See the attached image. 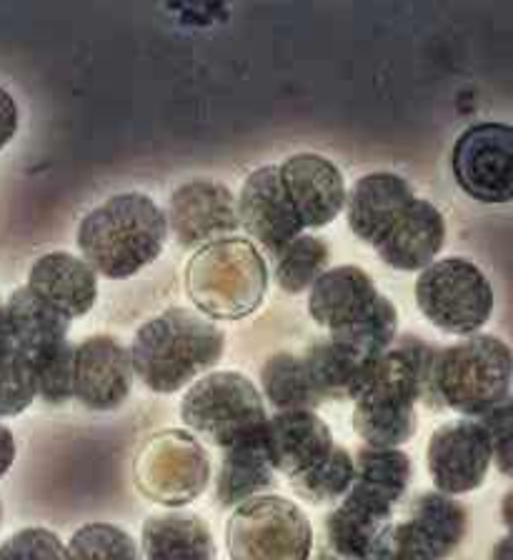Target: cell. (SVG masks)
Returning <instances> with one entry per match:
<instances>
[{"mask_svg": "<svg viewBox=\"0 0 513 560\" xmlns=\"http://www.w3.org/2000/svg\"><path fill=\"white\" fill-rule=\"evenodd\" d=\"M276 470L268 460L264 433L223 451L215 495L223 508H236L273 486Z\"/></svg>", "mask_w": 513, "mask_h": 560, "instance_id": "cb8c5ba5", "label": "cell"}, {"mask_svg": "<svg viewBox=\"0 0 513 560\" xmlns=\"http://www.w3.org/2000/svg\"><path fill=\"white\" fill-rule=\"evenodd\" d=\"M491 560H511V538L503 536L491 550Z\"/></svg>", "mask_w": 513, "mask_h": 560, "instance_id": "ab89813d", "label": "cell"}, {"mask_svg": "<svg viewBox=\"0 0 513 560\" xmlns=\"http://www.w3.org/2000/svg\"><path fill=\"white\" fill-rule=\"evenodd\" d=\"M168 228L184 248L229 238L238 228L233 192L215 180H190L171 196Z\"/></svg>", "mask_w": 513, "mask_h": 560, "instance_id": "5bb4252c", "label": "cell"}, {"mask_svg": "<svg viewBox=\"0 0 513 560\" xmlns=\"http://www.w3.org/2000/svg\"><path fill=\"white\" fill-rule=\"evenodd\" d=\"M225 548L231 560H311L308 515L289 498L256 495L233 508Z\"/></svg>", "mask_w": 513, "mask_h": 560, "instance_id": "ba28073f", "label": "cell"}, {"mask_svg": "<svg viewBox=\"0 0 513 560\" xmlns=\"http://www.w3.org/2000/svg\"><path fill=\"white\" fill-rule=\"evenodd\" d=\"M491 443L493 463L503 476H511V400L491 413L476 418Z\"/></svg>", "mask_w": 513, "mask_h": 560, "instance_id": "8d00e7d4", "label": "cell"}, {"mask_svg": "<svg viewBox=\"0 0 513 560\" xmlns=\"http://www.w3.org/2000/svg\"><path fill=\"white\" fill-rule=\"evenodd\" d=\"M0 560H66V546L54 530L23 528L0 542Z\"/></svg>", "mask_w": 513, "mask_h": 560, "instance_id": "d590c367", "label": "cell"}, {"mask_svg": "<svg viewBox=\"0 0 513 560\" xmlns=\"http://www.w3.org/2000/svg\"><path fill=\"white\" fill-rule=\"evenodd\" d=\"M408 523L429 546L433 560H446L464 542L468 513L456 498L431 490V493H421L408 508Z\"/></svg>", "mask_w": 513, "mask_h": 560, "instance_id": "484cf974", "label": "cell"}, {"mask_svg": "<svg viewBox=\"0 0 513 560\" xmlns=\"http://www.w3.org/2000/svg\"><path fill=\"white\" fill-rule=\"evenodd\" d=\"M266 285V260L254 243L233 235L201 245L186 268V293L206 318H246L264 301Z\"/></svg>", "mask_w": 513, "mask_h": 560, "instance_id": "277c9868", "label": "cell"}, {"mask_svg": "<svg viewBox=\"0 0 513 560\" xmlns=\"http://www.w3.org/2000/svg\"><path fill=\"white\" fill-rule=\"evenodd\" d=\"M493 463L491 443L478 420L464 418L433 431L425 445V466L443 495H464L483 486Z\"/></svg>", "mask_w": 513, "mask_h": 560, "instance_id": "7c38bea8", "label": "cell"}, {"mask_svg": "<svg viewBox=\"0 0 513 560\" xmlns=\"http://www.w3.org/2000/svg\"><path fill=\"white\" fill-rule=\"evenodd\" d=\"M353 483V455L343 448V445L336 443V448L330 451L328 458L320 463V466L308 472L306 478L295 480L293 490L299 493L303 501L324 505V503H336L349 493Z\"/></svg>", "mask_w": 513, "mask_h": 560, "instance_id": "4dcf8cb0", "label": "cell"}, {"mask_svg": "<svg viewBox=\"0 0 513 560\" xmlns=\"http://www.w3.org/2000/svg\"><path fill=\"white\" fill-rule=\"evenodd\" d=\"M511 350L501 338L468 336L439 350L436 396L471 420L511 400Z\"/></svg>", "mask_w": 513, "mask_h": 560, "instance_id": "5b68a950", "label": "cell"}, {"mask_svg": "<svg viewBox=\"0 0 513 560\" xmlns=\"http://www.w3.org/2000/svg\"><path fill=\"white\" fill-rule=\"evenodd\" d=\"M238 225H243L268 256L276 258L293 238H299L303 228L285 198V190L278 178V165L254 171L243 183L241 198L236 200Z\"/></svg>", "mask_w": 513, "mask_h": 560, "instance_id": "9a60e30c", "label": "cell"}, {"mask_svg": "<svg viewBox=\"0 0 513 560\" xmlns=\"http://www.w3.org/2000/svg\"><path fill=\"white\" fill-rule=\"evenodd\" d=\"M73 350L75 346L71 340H63V343L31 358L38 396L50 406H63L66 400L73 398Z\"/></svg>", "mask_w": 513, "mask_h": 560, "instance_id": "d6a6232c", "label": "cell"}, {"mask_svg": "<svg viewBox=\"0 0 513 560\" xmlns=\"http://www.w3.org/2000/svg\"><path fill=\"white\" fill-rule=\"evenodd\" d=\"M225 332L198 311L168 308L138 328L128 348L130 371L148 390L178 393L221 361Z\"/></svg>", "mask_w": 513, "mask_h": 560, "instance_id": "6da1fadb", "label": "cell"}, {"mask_svg": "<svg viewBox=\"0 0 513 560\" xmlns=\"http://www.w3.org/2000/svg\"><path fill=\"white\" fill-rule=\"evenodd\" d=\"M509 505H511V493H506V498H503V521H506V525H511V515H509Z\"/></svg>", "mask_w": 513, "mask_h": 560, "instance_id": "b9f144b4", "label": "cell"}, {"mask_svg": "<svg viewBox=\"0 0 513 560\" xmlns=\"http://www.w3.org/2000/svg\"><path fill=\"white\" fill-rule=\"evenodd\" d=\"M301 358L320 400H353L378 363V358L336 338L316 340Z\"/></svg>", "mask_w": 513, "mask_h": 560, "instance_id": "7402d4cb", "label": "cell"}, {"mask_svg": "<svg viewBox=\"0 0 513 560\" xmlns=\"http://www.w3.org/2000/svg\"><path fill=\"white\" fill-rule=\"evenodd\" d=\"M416 200L411 183L396 173H369L346 192V218L355 238L378 248Z\"/></svg>", "mask_w": 513, "mask_h": 560, "instance_id": "ac0fdd59", "label": "cell"}, {"mask_svg": "<svg viewBox=\"0 0 513 560\" xmlns=\"http://www.w3.org/2000/svg\"><path fill=\"white\" fill-rule=\"evenodd\" d=\"M180 418L190 431L225 451L264 433L268 413L258 388L246 375L215 371L190 385L180 402Z\"/></svg>", "mask_w": 513, "mask_h": 560, "instance_id": "8992f818", "label": "cell"}, {"mask_svg": "<svg viewBox=\"0 0 513 560\" xmlns=\"http://www.w3.org/2000/svg\"><path fill=\"white\" fill-rule=\"evenodd\" d=\"M273 260L276 283L285 293H306L328 270V245L318 235L301 233Z\"/></svg>", "mask_w": 513, "mask_h": 560, "instance_id": "f1b7e54d", "label": "cell"}, {"mask_svg": "<svg viewBox=\"0 0 513 560\" xmlns=\"http://www.w3.org/2000/svg\"><path fill=\"white\" fill-rule=\"evenodd\" d=\"M5 323L11 346L28 358L68 340V320L28 288H19L5 301Z\"/></svg>", "mask_w": 513, "mask_h": 560, "instance_id": "d4e9b609", "label": "cell"}, {"mask_svg": "<svg viewBox=\"0 0 513 560\" xmlns=\"http://www.w3.org/2000/svg\"><path fill=\"white\" fill-rule=\"evenodd\" d=\"M133 385L128 350L110 336H91L73 350V398L91 410L124 406Z\"/></svg>", "mask_w": 513, "mask_h": 560, "instance_id": "2e32d148", "label": "cell"}, {"mask_svg": "<svg viewBox=\"0 0 513 560\" xmlns=\"http://www.w3.org/2000/svg\"><path fill=\"white\" fill-rule=\"evenodd\" d=\"M513 133L503 122H476L458 136L451 155L460 190L478 203L501 206L513 196Z\"/></svg>", "mask_w": 513, "mask_h": 560, "instance_id": "8fae6325", "label": "cell"}, {"mask_svg": "<svg viewBox=\"0 0 513 560\" xmlns=\"http://www.w3.org/2000/svg\"><path fill=\"white\" fill-rule=\"evenodd\" d=\"M361 560H433L429 546L408 521L388 523Z\"/></svg>", "mask_w": 513, "mask_h": 560, "instance_id": "836d02e7", "label": "cell"}, {"mask_svg": "<svg viewBox=\"0 0 513 560\" xmlns=\"http://www.w3.org/2000/svg\"><path fill=\"white\" fill-rule=\"evenodd\" d=\"M168 221L143 192H120L78 225V248L95 276L126 280L161 256Z\"/></svg>", "mask_w": 513, "mask_h": 560, "instance_id": "7a4b0ae2", "label": "cell"}, {"mask_svg": "<svg viewBox=\"0 0 513 560\" xmlns=\"http://www.w3.org/2000/svg\"><path fill=\"white\" fill-rule=\"evenodd\" d=\"M211 460L196 435L163 431L148 438L136 460V486L148 501L180 508L203 495Z\"/></svg>", "mask_w": 513, "mask_h": 560, "instance_id": "30bf717a", "label": "cell"}, {"mask_svg": "<svg viewBox=\"0 0 513 560\" xmlns=\"http://www.w3.org/2000/svg\"><path fill=\"white\" fill-rule=\"evenodd\" d=\"M19 133V103L5 88H0V151Z\"/></svg>", "mask_w": 513, "mask_h": 560, "instance_id": "74e56055", "label": "cell"}, {"mask_svg": "<svg viewBox=\"0 0 513 560\" xmlns=\"http://www.w3.org/2000/svg\"><path fill=\"white\" fill-rule=\"evenodd\" d=\"M15 453H19V448H15V438L11 433V428L0 423V478L13 468Z\"/></svg>", "mask_w": 513, "mask_h": 560, "instance_id": "f35d334b", "label": "cell"}, {"mask_svg": "<svg viewBox=\"0 0 513 560\" xmlns=\"http://www.w3.org/2000/svg\"><path fill=\"white\" fill-rule=\"evenodd\" d=\"M419 385L401 350L390 348L373 365L353 398V431L369 448H401L419 428Z\"/></svg>", "mask_w": 513, "mask_h": 560, "instance_id": "52a82bcc", "label": "cell"}, {"mask_svg": "<svg viewBox=\"0 0 513 560\" xmlns=\"http://www.w3.org/2000/svg\"><path fill=\"white\" fill-rule=\"evenodd\" d=\"M38 398L36 373L28 355L8 346L0 350V418H15Z\"/></svg>", "mask_w": 513, "mask_h": 560, "instance_id": "1f68e13d", "label": "cell"}, {"mask_svg": "<svg viewBox=\"0 0 513 560\" xmlns=\"http://www.w3.org/2000/svg\"><path fill=\"white\" fill-rule=\"evenodd\" d=\"M11 346V338H8V323H5V303L0 301V350Z\"/></svg>", "mask_w": 513, "mask_h": 560, "instance_id": "60d3db41", "label": "cell"}, {"mask_svg": "<svg viewBox=\"0 0 513 560\" xmlns=\"http://www.w3.org/2000/svg\"><path fill=\"white\" fill-rule=\"evenodd\" d=\"M25 288L66 320L81 318L98 301V278L89 262L66 250L46 253L33 262Z\"/></svg>", "mask_w": 513, "mask_h": 560, "instance_id": "d6986e66", "label": "cell"}, {"mask_svg": "<svg viewBox=\"0 0 513 560\" xmlns=\"http://www.w3.org/2000/svg\"><path fill=\"white\" fill-rule=\"evenodd\" d=\"M264 445L276 472L295 480L306 478L336 448L330 428L316 410H289L266 420Z\"/></svg>", "mask_w": 513, "mask_h": 560, "instance_id": "e0dca14e", "label": "cell"}, {"mask_svg": "<svg viewBox=\"0 0 513 560\" xmlns=\"http://www.w3.org/2000/svg\"><path fill=\"white\" fill-rule=\"evenodd\" d=\"M308 315L328 330V338L343 340L373 358L394 348L398 311L363 268H328L308 291Z\"/></svg>", "mask_w": 513, "mask_h": 560, "instance_id": "3957f363", "label": "cell"}, {"mask_svg": "<svg viewBox=\"0 0 513 560\" xmlns=\"http://www.w3.org/2000/svg\"><path fill=\"white\" fill-rule=\"evenodd\" d=\"M278 178L301 228H326L341 215L346 180L328 158L295 153L278 165Z\"/></svg>", "mask_w": 513, "mask_h": 560, "instance_id": "4fadbf2b", "label": "cell"}, {"mask_svg": "<svg viewBox=\"0 0 513 560\" xmlns=\"http://www.w3.org/2000/svg\"><path fill=\"white\" fill-rule=\"evenodd\" d=\"M411 458L401 448H363L353 458V483L398 503L411 480Z\"/></svg>", "mask_w": 513, "mask_h": 560, "instance_id": "83f0119b", "label": "cell"}, {"mask_svg": "<svg viewBox=\"0 0 513 560\" xmlns=\"http://www.w3.org/2000/svg\"><path fill=\"white\" fill-rule=\"evenodd\" d=\"M394 348L401 350L406 355L408 365L416 375V385H419V400L425 402L429 408H441L436 396V361H439V348L425 343L423 338L404 336L401 340H394Z\"/></svg>", "mask_w": 513, "mask_h": 560, "instance_id": "e575fe53", "label": "cell"}, {"mask_svg": "<svg viewBox=\"0 0 513 560\" xmlns=\"http://www.w3.org/2000/svg\"><path fill=\"white\" fill-rule=\"evenodd\" d=\"M145 560H215V542L203 518L188 513L151 515L143 523Z\"/></svg>", "mask_w": 513, "mask_h": 560, "instance_id": "603a6c76", "label": "cell"}, {"mask_svg": "<svg viewBox=\"0 0 513 560\" xmlns=\"http://www.w3.org/2000/svg\"><path fill=\"white\" fill-rule=\"evenodd\" d=\"M66 560H141L136 540L113 523H85L66 546Z\"/></svg>", "mask_w": 513, "mask_h": 560, "instance_id": "f546056e", "label": "cell"}, {"mask_svg": "<svg viewBox=\"0 0 513 560\" xmlns=\"http://www.w3.org/2000/svg\"><path fill=\"white\" fill-rule=\"evenodd\" d=\"M416 303L433 326L451 336H476L493 313V288L476 262L433 260L416 280Z\"/></svg>", "mask_w": 513, "mask_h": 560, "instance_id": "9c48e42d", "label": "cell"}, {"mask_svg": "<svg viewBox=\"0 0 513 560\" xmlns=\"http://www.w3.org/2000/svg\"><path fill=\"white\" fill-rule=\"evenodd\" d=\"M394 503L351 483L326 518V536L334 553L343 560H361L381 530L390 523Z\"/></svg>", "mask_w": 513, "mask_h": 560, "instance_id": "44dd1931", "label": "cell"}, {"mask_svg": "<svg viewBox=\"0 0 513 560\" xmlns=\"http://www.w3.org/2000/svg\"><path fill=\"white\" fill-rule=\"evenodd\" d=\"M443 243H446V221L441 210L429 200L416 198L376 250L386 266L413 273L436 260Z\"/></svg>", "mask_w": 513, "mask_h": 560, "instance_id": "ffe728a7", "label": "cell"}, {"mask_svg": "<svg viewBox=\"0 0 513 560\" xmlns=\"http://www.w3.org/2000/svg\"><path fill=\"white\" fill-rule=\"evenodd\" d=\"M260 388H264L266 400L278 410H316L320 402L316 388L308 378L306 363L295 353H276L264 363L260 371Z\"/></svg>", "mask_w": 513, "mask_h": 560, "instance_id": "4316f807", "label": "cell"}, {"mask_svg": "<svg viewBox=\"0 0 513 560\" xmlns=\"http://www.w3.org/2000/svg\"><path fill=\"white\" fill-rule=\"evenodd\" d=\"M0 521H3V505H0Z\"/></svg>", "mask_w": 513, "mask_h": 560, "instance_id": "7bdbcfd3", "label": "cell"}]
</instances>
